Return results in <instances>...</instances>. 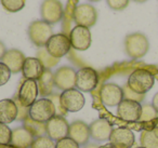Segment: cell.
I'll return each mask as SVG.
<instances>
[{"label":"cell","mask_w":158,"mask_h":148,"mask_svg":"<svg viewBox=\"0 0 158 148\" xmlns=\"http://www.w3.org/2000/svg\"><path fill=\"white\" fill-rule=\"evenodd\" d=\"M155 82V77L151 72L146 69H135L131 72L128 78L127 85L129 89L140 95H144L153 88Z\"/></svg>","instance_id":"1"},{"label":"cell","mask_w":158,"mask_h":148,"mask_svg":"<svg viewBox=\"0 0 158 148\" xmlns=\"http://www.w3.org/2000/svg\"><path fill=\"white\" fill-rule=\"evenodd\" d=\"M56 115V109L50 98L42 97L37 100L29 107V118L39 123H47Z\"/></svg>","instance_id":"2"},{"label":"cell","mask_w":158,"mask_h":148,"mask_svg":"<svg viewBox=\"0 0 158 148\" xmlns=\"http://www.w3.org/2000/svg\"><path fill=\"white\" fill-rule=\"evenodd\" d=\"M126 52L132 59H141L147 53L149 43L147 38L141 33H134L127 36L125 40Z\"/></svg>","instance_id":"3"},{"label":"cell","mask_w":158,"mask_h":148,"mask_svg":"<svg viewBox=\"0 0 158 148\" xmlns=\"http://www.w3.org/2000/svg\"><path fill=\"white\" fill-rule=\"evenodd\" d=\"M28 36L31 41L37 47H46L47 42L53 36L51 25L44 21L33 22L28 27Z\"/></svg>","instance_id":"4"},{"label":"cell","mask_w":158,"mask_h":148,"mask_svg":"<svg viewBox=\"0 0 158 148\" xmlns=\"http://www.w3.org/2000/svg\"><path fill=\"white\" fill-rule=\"evenodd\" d=\"M44 48L49 55L59 60L69 52V50L72 49V44H70L69 37L64 34H56L49 39Z\"/></svg>","instance_id":"5"},{"label":"cell","mask_w":158,"mask_h":148,"mask_svg":"<svg viewBox=\"0 0 158 148\" xmlns=\"http://www.w3.org/2000/svg\"><path fill=\"white\" fill-rule=\"evenodd\" d=\"M60 102L66 113H76L85 106V96L77 89L65 90L60 95Z\"/></svg>","instance_id":"6"},{"label":"cell","mask_w":158,"mask_h":148,"mask_svg":"<svg viewBox=\"0 0 158 148\" xmlns=\"http://www.w3.org/2000/svg\"><path fill=\"white\" fill-rule=\"evenodd\" d=\"M99 82L98 72L91 67H84L76 72L75 87L81 92H91L97 88Z\"/></svg>","instance_id":"7"},{"label":"cell","mask_w":158,"mask_h":148,"mask_svg":"<svg viewBox=\"0 0 158 148\" xmlns=\"http://www.w3.org/2000/svg\"><path fill=\"white\" fill-rule=\"evenodd\" d=\"M117 115L120 119L128 122L140 121L142 115V105L135 101L123 98L117 106Z\"/></svg>","instance_id":"8"},{"label":"cell","mask_w":158,"mask_h":148,"mask_svg":"<svg viewBox=\"0 0 158 148\" xmlns=\"http://www.w3.org/2000/svg\"><path fill=\"white\" fill-rule=\"evenodd\" d=\"M69 124L63 116L55 115L46 123V133L53 141H60L68 136Z\"/></svg>","instance_id":"9"},{"label":"cell","mask_w":158,"mask_h":148,"mask_svg":"<svg viewBox=\"0 0 158 148\" xmlns=\"http://www.w3.org/2000/svg\"><path fill=\"white\" fill-rule=\"evenodd\" d=\"M40 12L42 21L50 25L55 24L63 16V6L60 0H44Z\"/></svg>","instance_id":"10"},{"label":"cell","mask_w":158,"mask_h":148,"mask_svg":"<svg viewBox=\"0 0 158 148\" xmlns=\"http://www.w3.org/2000/svg\"><path fill=\"white\" fill-rule=\"evenodd\" d=\"M101 101L105 106H118L123 100V90L116 83H105L100 91Z\"/></svg>","instance_id":"11"},{"label":"cell","mask_w":158,"mask_h":148,"mask_svg":"<svg viewBox=\"0 0 158 148\" xmlns=\"http://www.w3.org/2000/svg\"><path fill=\"white\" fill-rule=\"evenodd\" d=\"M69 40L72 48H74L75 50L86 51L91 44V33L88 27L77 25L70 31Z\"/></svg>","instance_id":"12"},{"label":"cell","mask_w":158,"mask_h":148,"mask_svg":"<svg viewBox=\"0 0 158 148\" xmlns=\"http://www.w3.org/2000/svg\"><path fill=\"white\" fill-rule=\"evenodd\" d=\"M38 94H39V90H38L37 81L26 79L20 87L18 93V101L22 106L29 108L36 102Z\"/></svg>","instance_id":"13"},{"label":"cell","mask_w":158,"mask_h":148,"mask_svg":"<svg viewBox=\"0 0 158 148\" xmlns=\"http://www.w3.org/2000/svg\"><path fill=\"white\" fill-rule=\"evenodd\" d=\"M98 13L94 7L90 5H79L74 11V20L79 26L91 27L97 23Z\"/></svg>","instance_id":"14"},{"label":"cell","mask_w":158,"mask_h":148,"mask_svg":"<svg viewBox=\"0 0 158 148\" xmlns=\"http://www.w3.org/2000/svg\"><path fill=\"white\" fill-rule=\"evenodd\" d=\"M135 137L131 130L127 128H118L112 131L110 143L115 148H131L134 144Z\"/></svg>","instance_id":"15"},{"label":"cell","mask_w":158,"mask_h":148,"mask_svg":"<svg viewBox=\"0 0 158 148\" xmlns=\"http://www.w3.org/2000/svg\"><path fill=\"white\" fill-rule=\"evenodd\" d=\"M76 72L72 67L63 66L59 68L54 74V84L56 88L63 90H69L75 88Z\"/></svg>","instance_id":"16"},{"label":"cell","mask_w":158,"mask_h":148,"mask_svg":"<svg viewBox=\"0 0 158 148\" xmlns=\"http://www.w3.org/2000/svg\"><path fill=\"white\" fill-rule=\"evenodd\" d=\"M46 70L44 66L38 57H26L23 64L22 72L25 79L37 81Z\"/></svg>","instance_id":"17"},{"label":"cell","mask_w":158,"mask_h":148,"mask_svg":"<svg viewBox=\"0 0 158 148\" xmlns=\"http://www.w3.org/2000/svg\"><path fill=\"white\" fill-rule=\"evenodd\" d=\"M90 129L82 121H75L69 124L68 137L74 139L78 145H86L90 137Z\"/></svg>","instance_id":"18"},{"label":"cell","mask_w":158,"mask_h":148,"mask_svg":"<svg viewBox=\"0 0 158 148\" xmlns=\"http://www.w3.org/2000/svg\"><path fill=\"white\" fill-rule=\"evenodd\" d=\"M19 108L15 101L6 98L0 101V123L9 124L18 119Z\"/></svg>","instance_id":"19"},{"label":"cell","mask_w":158,"mask_h":148,"mask_svg":"<svg viewBox=\"0 0 158 148\" xmlns=\"http://www.w3.org/2000/svg\"><path fill=\"white\" fill-rule=\"evenodd\" d=\"M90 135L98 142L110 139V133L113 131L112 124L106 119H98L89 125Z\"/></svg>","instance_id":"20"},{"label":"cell","mask_w":158,"mask_h":148,"mask_svg":"<svg viewBox=\"0 0 158 148\" xmlns=\"http://www.w3.org/2000/svg\"><path fill=\"white\" fill-rule=\"evenodd\" d=\"M25 59L26 57L24 56V54L20 50L11 49V50H8L6 52V54L3 55L1 61L6 66H8V68L11 70V72L16 74V72H22Z\"/></svg>","instance_id":"21"},{"label":"cell","mask_w":158,"mask_h":148,"mask_svg":"<svg viewBox=\"0 0 158 148\" xmlns=\"http://www.w3.org/2000/svg\"><path fill=\"white\" fill-rule=\"evenodd\" d=\"M34 139V135L26 128H18L12 131L10 143L16 148H31Z\"/></svg>","instance_id":"22"},{"label":"cell","mask_w":158,"mask_h":148,"mask_svg":"<svg viewBox=\"0 0 158 148\" xmlns=\"http://www.w3.org/2000/svg\"><path fill=\"white\" fill-rule=\"evenodd\" d=\"M38 90L39 93L44 96L51 95L53 87H54V74L50 72L49 69H46L42 74V76L37 80Z\"/></svg>","instance_id":"23"},{"label":"cell","mask_w":158,"mask_h":148,"mask_svg":"<svg viewBox=\"0 0 158 148\" xmlns=\"http://www.w3.org/2000/svg\"><path fill=\"white\" fill-rule=\"evenodd\" d=\"M140 143L144 148H158V128L143 131L141 133Z\"/></svg>","instance_id":"24"},{"label":"cell","mask_w":158,"mask_h":148,"mask_svg":"<svg viewBox=\"0 0 158 148\" xmlns=\"http://www.w3.org/2000/svg\"><path fill=\"white\" fill-rule=\"evenodd\" d=\"M24 128H26L34 136H41V133L46 132V123H39L29 118V116L24 120Z\"/></svg>","instance_id":"25"},{"label":"cell","mask_w":158,"mask_h":148,"mask_svg":"<svg viewBox=\"0 0 158 148\" xmlns=\"http://www.w3.org/2000/svg\"><path fill=\"white\" fill-rule=\"evenodd\" d=\"M3 9L8 12H19L25 7L26 0H0Z\"/></svg>","instance_id":"26"},{"label":"cell","mask_w":158,"mask_h":148,"mask_svg":"<svg viewBox=\"0 0 158 148\" xmlns=\"http://www.w3.org/2000/svg\"><path fill=\"white\" fill-rule=\"evenodd\" d=\"M56 144L54 143L52 138L49 136H38L35 137L33 144H31V148H55Z\"/></svg>","instance_id":"27"},{"label":"cell","mask_w":158,"mask_h":148,"mask_svg":"<svg viewBox=\"0 0 158 148\" xmlns=\"http://www.w3.org/2000/svg\"><path fill=\"white\" fill-rule=\"evenodd\" d=\"M38 59L40 60V62H41L42 65L44 66V68L52 67V66L56 65V63H57V60L52 57L51 55H49V53L46 51V49L38 52Z\"/></svg>","instance_id":"28"},{"label":"cell","mask_w":158,"mask_h":148,"mask_svg":"<svg viewBox=\"0 0 158 148\" xmlns=\"http://www.w3.org/2000/svg\"><path fill=\"white\" fill-rule=\"evenodd\" d=\"M156 116H157V111L154 109V107L151 105H145L142 106V115H141L140 121H149L156 118Z\"/></svg>","instance_id":"29"},{"label":"cell","mask_w":158,"mask_h":148,"mask_svg":"<svg viewBox=\"0 0 158 148\" xmlns=\"http://www.w3.org/2000/svg\"><path fill=\"white\" fill-rule=\"evenodd\" d=\"M11 136H12V131L10 130V128L7 124L0 123V144L6 145L9 144L11 142Z\"/></svg>","instance_id":"30"},{"label":"cell","mask_w":158,"mask_h":148,"mask_svg":"<svg viewBox=\"0 0 158 148\" xmlns=\"http://www.w3.org/2000/svg\"><path fill=\"white\" fill-rule=\"evenodd\" d=\"M11 74V70L8 68V66H6L2 62H0V87L5 85L9 81Z\"/></svg>","instance_id":"31"},{"label":"cell","mask_w":158,"mask_h":148,"mask_svg":"<svg viewBox=\"0 0 158 148\" xmlns=\"http://www.w3.org/2000/svg\"><path fill=\"white\" fill-rule=\"evenodd\" d=\"M106 1H107L108 7L116 11H121L126 9L129 5V0H106Z\"/></svg>","instance_id":"32"},{"label":"cell","mask_w":158,"mask_h":148,"mask_svg":"<svg viewBox=\"0 0 158 148\" xmlns=\"http://www.w3.org/2000/svg\"><path fill=\"white\" fill-rule=\"evenodd\" d=\"M79 146L80 145H78L74 139H72L70 137L67 136L57 141L55 148H79Z\"/></svg>","instance_id":"33"},{"label":"cell","mask_w":158,"mask_h":148,"mask_svg":"<svg viewBox=\"0 0 158 148\" xmlns=\"http://www.w3.org/2000/svg\"><path fill=\"white\" fill-rule=\"evenodd\" d=\"M123 90V98H126V100L135 101V102L140 103L141 101H143V98H144V95L136 94L135 92H133L131 89H129V87H128V85H126Z\"/></svg>","instance_id":"34"},{"label":"cell","mask_w":158,"mask_h":148,"mask_svg":"<svg viewBox=\"0 0 158 148\" xmlns=\"http://www.w3.org/2000/svg\"><path fill=\"white\" fill-rule=\"evenodd\" d=\"M50 100L53 102V104H54L55 106V109H56V113L60 116H63L66 113V111L64 110V108L62 107L61 105V102H60V96L59 95H51Z\"/></svg>","instance_id":"35"},{"label":"cell","mask_w":158,"mask_h":148,"mask_svg":"<svg viewBox=\"0 0 158 148\" xmlns=\"http://www.w3.org/2000/svg\"><path fill=\"white\" fill-rule=\"evenodd\" d=\"M152 106L154 107V109H155V110L157 111V113H158V92L155 94V96L153 97V103H152Z\"/></svg>","instance_id":"36"},{"label":"cell","mask_w":158,"mask_h":148,"mask_svg":"<svg viewBox=\"0 0 158 148\" xmlns=\"http://www.w3.org/2000/svg\"><path fill=\"white\" fill-rule=\"evenodd\" d=\"M6 52H7V50H6L5 44L0 41V60H2V57H3V55L6 54Z\"/></svg>","instance_id":"37"},{"label":"cell","mask_w":158,"mask_h":148,"mask_svg":"<svg viewBox=\"0 0 158 148\" xmlns=\"http://www.w3.org/2000/svg\"><path fill=\"white\" fill-rule=\"evenodd\" d=\"M98 148H115L112 144H107V145H104V146H101V147H98Z\"/></svg>","instance_id":"38"},{"label":"cell","mask_w":158,"mask_h":148,"mask_svg":"<svg viewBox=\"0 0 158 148\" xmlns=\"http://www.w3.org/2000/svg\"><path fill=\"white\" fill-rule=\"evenodd\" d=\"M133 1H135V2H139V3H143V2H145V1H147V0H133Z\"/></svg>","instance_id":"39"},{"label":"cell","mask_w":158,"mask_h":148,"mask_svg":"<svg viewBox=\"0 0 158 148\" xmlns=\"http://www.w3.org/2000/svg\"><path fill=\"white\" fill-rule=\"evenodd\" d=\"M89 1H92V2H97V1H100V0H89Z\"/></svg>","instance_id":"40"},{"label":"cell","mask_w":158,"mask_h":148,"mask_svg":"<svg viewBox=\"0 0 158 148\" xmlns=\"http://www.w3.org/2000/svg\"><path fill=\"white\" fill-rule=\"evenodd\" d=\"M136 148H144V147H142V146H141V147H136Z\"/></svg>","instance_id":"41"}]
</instances>
